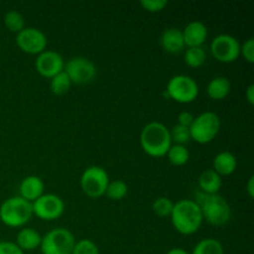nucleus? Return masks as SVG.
Masks as SVG:
<instances>
[{
	"mask_svg": "<svg viewBox=\"0 0 254 254\" xmlns=\"http://www.w3.org/2000/svg\"><path fill=\"white\" fill-rule=\"evenodd\" d=\"M20 191V197L24 200L29 201V202H34L35 200L44 195L45 191V184L41 178L36 175H30L22 179L19 186Z\"/></svg>",
	"mask_w": 254,
	"mask_h": 254,
	"instance_id": "2eb2a0df",
	"label": "nucleus"
},
{
	"mask_svg": "<svg viewBox=\"0 0 254 254\" xmlns=\"http://www.w3.org/2000/svg\"><path fill=\"white\" fill-rule=\"evenodd\" d=\"M160 44L169 54H179L185 47L183 30L178 27H169L161 34Z\"/></svg>",
	"mask_w": 254,
	"mask_h": 254,
	"instance_id": "dca6fc26",
	"label": "nucleus"
},
{
	"mask_svg": "<svg viewBox=\"0 0 254 254\" xmlns=\"http://www.w3.org/2000/svg\"><path fill=\"white\" fill-rule=\"evenodd\" d=\"M198 188L206 195H215L222 188V178L213 169H207L198 176Z\"/></svg>",
	"mask_w": 254,
	"mask_h": 254,
	"instance_id": "a211bd4d",
	"label": "nucleus"
},
{
	"mask_svg": "<svg viewBox=\"0 0 254 254\" xmlns=\"http://www.w3.org/2000/svg\"><path fill=\"white\" fill-rule=\"evenodd\" d=\"M198 92V84L192 77L188 74H176L169 79L163 96L178 103L188 104L197 98Z\"/></svg>",
	"mask_w": 254,
	"mask_h": 254,
	"instance_id": "39448f33",
	"label": "nucleus"
},
{
	"mask_svg": "<svg viewBox=\"0 0 254 254\" xmlns=\"http://www.w3.org/2000/svg\"><path fill=\"white\" fill-rule=\"evenodd\" d=\"M170 130V138L171 141L178 145H185L191 140L190 128L188 127H183L180 124H176L173 128L169 129Z\"/></svg>",
	"mask_w": 254,
	"mask_h": 254,
	"instance_id": "cd10ccee",
	"label": "nucleus"
},
{
	"mask_svg": "<svg viewBox=\"0 0 254 254\" xmlns=\"http://www.w3.org/2000/svg\"><path fill=\"white\" fill-rule=\"evenodd\" d=\"M32 205V213L40 220L55 221L61 217L64 212V202L60 196L55 193H44Z\"/></svg>",
	"mask_w": 254,
	"mask_h": 254,
	"instance_id": "9b49d317",
	"label": "nucleus"
},
{
	"mask_svg": "<svg viewBox=\"0 0 254 254\" xmlns=\"http://www.w3.org/2000/svg\"><path fill=\"white\" fill-rule=\"evenodd\" d=\"M241 44L235 36L228 34L217 35L210 45V51L212 56L222 64L235 62L240 55Z\"/></svg>",
	"mask_w": 254,
	"mask_h": 254,
	"instance_id": "9d476101",
	"label": "nucleus"
},
{
	"mask_svg": "<svg viewBox=\"0 0 254 254\" xmlns=\"http://www.w3.org/2000/svg\"><path fill=\"white\" fill-rule=\"evenodd\" d=\"M200 200L195 201L201 208L203 221L208 222L212 226H225L230 222L232 210L223 196L220 193L215 195H206V193H198Z\"/></svg>",
	"mask_w": 254,
	"mask_h": 254,
	"instance_id": "7ed1b4c3",
	"label": "nucleus"
},
{
	"mask_svg": "<svg viewBox=\"0 0 254 254\" xmlns=\"http://www.w3.org/2000/svg\"><path fill=\"white\" fill-rule=\"evenodd\" d=\"M140 6L149 12H160L168 6L166 0H141Z\"/></svg>",
	"mask_w": 254,
	"mask_h": 254,
	"instance_id": "c756f323",
	"label": "nucleus"
},
{
	"mask_svg": "<svg viewBox=\"0 0 254 254\" xmlns=\"http://www.w3.org/2000/svg\"><path fill=\"white\" fill-rule=\"evenodd\" d=\"M240 55H242L243 59L248 62V64H253L254 62V40L248 39L241 45Z\"/></svg>",
	"mask_w": 254,
	"mask_h": 254,
	"instance_id": "7c9ffc66",
	"label": "nucleus"
},
{
	"mask_svg": "<svg viewBox=\"0 0 254 254\" xmlns=\"http://www.w3.org/2000/svg\"><path fill=\"white\" fill-rule=\"evenodd\" d=\"M220 129V117L215 112H203L195 117L191 124V140H195L197 144H208L217 136Z\"/></svg>",
	"mask_w": 254,
	"mask_h": 254,
	"instance_id": "423d86ee",
	"label": "nucleus"
},
{
	"mask_svg": "<svg viewBox=\"0 0 254 254\" xmlns=\"http://www.w3.org/2000/svg\"><path fill=\"white\" fill-rule=\"evenodd\" d=\"M173 207L174 202L169 197H165V196L158 197L151 205L154 213L158 215L159 217H170L171 212H173Z\"/></svg>",
	"mask_w": 254,
	"mask_h": 254,
	"instance_id": "bb28decb",
	"label": "nucleus"
},
{
	"mask_svg": "<svg viewBox=\"0 0 254 254\" xmlns=\"http://www.w3.org/2000/svg\"><path fill=\"white\" fill-rule=\"evenodd\" d=\"M247 193L250 198L254 197V176H251L247 183Z\"/></svg>",
	"mask_w": 254,
	"mask_h": 254,
	"instance_id": "f704fd0d",
	"label": "nucleus"
},
{
	"mask_svg": "<svg viewBox=\"0 0 254 254\" xmlns=\"http://www.w3.org/2000/svg\"><path fill=\"white\" fill-rule=\"evenodd\" d=\"M166 254H190V253H189L188 251L183 250V248L176 247V248H171V250L169 251V252Z\"/></svg>",
	"mask_w": 254,
	"mask_h": 254,
	"instance_id": "c9c22d12",
	"label": "nucleus"
},
{
	"mask_svg": "<svg viewBox=\"0 0 254 254\" xmlns=\"http://www.w3.org/2000/svg\"><path fill=\"white\" fill-rule=\"evenodd\" d=\"M76 245L73 233L67 228H54L41 238L40 251L42 254H71Z\"/></svg>",
	"mask_w": 254,
	"mask_h": 254,
	"instance_id": "0eeeda50",
	"label": "nucleus"
},
{
	"mask_svg": "<svg viewBox=\"0 0 254 254\" xmlns=\"http://www.w3.org/2000/svg\"><path fill=\"white\" fill-rule=\"evenodd\" d=\"M4 24L7 27V30L15 34H19L21 30L25 29V19L19 11L16 10H10L5 14Z\"/></svg>",
	"mask_w": 254,
	"mask_h": 254,
	"instance_id": "a878e982",
	"label": "nucleus"
},
{
	"mask_svg": "<svg viewBox=\"0 0 254 254\" xmlns=\"http://www.w3.org/2000/svg\"><path fill=\"white\" fill-rule=\"evenodd\" d=\"M237 169V158L231 151H221L213 158V171L222 176H230Z\"/></svg>",
	"mask_w": 254,
	"mask_h": 254,
	"instance_id": "f3484780",
	"label": "nucleus"
},
{
	"mask_svg": "<svg viewBox=\"0 0 254 254\" xmlns=\"http://www.w3.org/2000/svg\"><path fill=\"white\" fill-rule=\"evenodd\" d=\"M64 71L71 79L72 84H86L97 76V67L87 57H72L64 64Z\"/></svg>",
	"mask_w": 254,
	"mask_h": 254,
	"instance_id": "1a4fd4ad",
	"label": "nucleus"
},
{
	"mask_svg": "<svg viewBox=\"0 0 254 254\" xmlns=\"http://www.w3.org/2000/svg\"><path fill=\"white\" fill-rule=\"evenodd\" d=\"M170 220L174 228L184 236H191L197 232L203 222L200 206L195 200L188 198L174 203Z\"/></svg>",
	"mask_w": 254,
	"mask_h": 254,
	"instance_id": "f257e3e1",
	"label": "nucleus"
},
{
	"mask_svg": "<svg viewBox=\"0 0 254 254\" xmlns=\"http://www.w3.org/2000/svg\"><path fill=\"white\" fill-rule=\"evenodd\" d=\"M165 156L173 165L183 166L185 165V164H188L189 159H190V153H189L188 148H186L185 145L173 144Z\"/></svg>",
	"mask_w": 254,
	"mask_h": 254,
	"instance_id": "4be33fe9",
	"label": "nucleus"
},
{
	"mask_svg": "<svg viewBox=\"0 0 254 254\" xmlns=\"http://www.w3.org/2000/svg\"><path fill=\"white\" fill-rule=\"evenodd\" d=\"M0 254H24L15 242H0Z\"/></svg>",
	"mask_w": 254,
	"mask_h": 254,
	"instance_id": "2f4dec72",
	"label": "nucleus"
},
{
	"mask_svg": "<svg viewBox=\"0 0 254 254\" xmlns=\"http://www.w3.org/2000/svg\"><path fill=\"white\" fill-rule=\"evenodd\" d=\"M109 184V175L106 169L98 165H92L83 171L79 180L82 191L91 198H99L106 195Z\"/></svg>",
	"mask_w": 254,
	"mask_h": 254,
	"instance_id": "6e6552de",
	"label": "nucleus"
},
{
	"mask_svg": "<svg viewBox=\"0 0 254 254\" xmlns=\"http://www.w3.org/2000/svg\"><path fill=\"white\" fill-rule=\"evenodd\" d=\"M232 84L227 77L218 76L211 79L207 84V96L213 101H222L230 94Z\"/></svg>",
	"mask_w": 254,
	"mask_h": 254,
	"instance_id": "aec40b11",
	"label": "nucleus"
},
{
	"mask_svg": "<svg viewBox=\"0 0 254 254\" xmlns=\"http://www.w3.org/2000/svg\"><path fill=\"white\" fill-rule=\"evenodd\" d=\"M173 141L170 130L160 122H150L146 124L140 133V146L144 153L153 158H163L166 155Z\"/></svg>",
	"mask_w": 254,
	"mask_h": 254,
	"instance_id": "f03ea898",
	"label": "nucleus"
},
{
	"mask_svg": "<svg viewBox=\"0 0 254 254\" xmlns=\"http://www.w3.org/2000/svg\"><path fill=\"white\" fill-rule=\"evenodd\" d=\"M128 195V185L123 180L109 181L106 190V196L109 200L121 201Z\"/></svg>",
	"mask_w": 254,
	"mask_h": 254,
	"instance_id": "393cba45",
	"label": "nucleus"
},
{
	"mask_svg": "<svg viewBox=\"0 0 254 254\" xmlns=\"http://www.w3.org/2000/svg\"><path fill=\"white\" fill-rule=\"evenodd\" d=\"M42 236L34 228H21L16 236V246L22 252H30L40 248Z\"/></svg>",
	"mask_w": 254,
	"mask_h": 254,
	"instance_id": "6ab92c4d",
	"label": "nucleus"
},
{
	"mask_svg": "<svg viewBox=\"0 0 254 254\" xmlns=\"http://www.w3.org/2000/svg\"><path fill=\"white\" fill-rule=\"evenodd\" d=\"M191 254H225L222 243L215 238H205L193 247Z\"/></svg>",
	"mask_w": 254,
	"mask_h": 254,
	"instance_id": "412c9836",
	"label": "nucleus"
},
{
	"mask_svg": "<svg viewBox=\"0 0 254 254\" xmlns=\"http://www.w3.org/2000/svg\"><path fill=\"white\" fill-rule=\"evenodd\" d=\"M206 51L203 47H188L184 55L185 64L191 68H198L206 62Z\"/></svg>",
	"mask_w": 254,
	"mask_h": 254,
	"instance_id": "5701e85b",
	"label": "nucleus"
},
{
	"mask_svg": "<svg viewBox=\"0 0 254 254\" xmlns=\"http://www.w3.org/2000/svg\"><path fill=\"white\" fill-rule=\"evenodd\" d=\"M35 68L39 72L40 76L45 78H50L59 74L64 68V60L59 52L52 50H45L40 55H37L35 61Z\"/></svg>",
	"mask_w": 254,
	"mask_h": 254,
	"instance_id": "ddd939ff",
	"label": "nucleus"
},
{
	"mask_svg": "<svg viewBox=\"0 0 254 254\" xmlns=\"http://www.w3.org/2000/svg\"><path fill=\"white\" fill-rule=\"evenodd\" d=\"M246 99H247L248 103L251 104V106H253L254 104V84H250V86L247 87V89H246Z\"/></svg>",
	"mask_w": 254,
	"mask_h": 254,
	"instance_id": "72a5a7b5",
	"label": "nucleus"
},
{
	"mask_svg": "<svg viewBox=\"0 0 254 254\" xmlns=\"http://www.w3.org/2000/svg\"><path fill=\"white\" fill-rule=\"evenodd\" d=\"M72 86V82L69 79V77L67 76V73L64 71L60 72L59 74H56L55 77H52L51 81H50V89L54 94L56 96H62V94H66L69 91Z\"/></svg>",
	"mask_w": 254,
	"mask_h": 254,
	"instance_id": "b1692460",
	"label": "nucleus"
},
{
	"mask_svg": "<svg viewBox=\"0 0 254 254\" xmlns=\"http://www.w3.org/2000/svg\"><path fill=\"white\" fill-rule=\"evenodd\" d=\"M32 216L31 202L20 196L7 198L0 206V220L7 227H22L31 220Z\"/></svg>",
	"mask_w": 254,
	"mask_h": 254,
	"instance_id": "20e7f679",
	"label": "nucleus"
},
{
	"mask_svg": "<svg viewBox=\"0 0 254 254\" xmlns=\"http://www.w3.org/2000/svg\"><path fill=\"white\" fill-rule=\"evenodd\" d=\"M16 45L22 52L29 55H40L46 50L47 37L36 27H25L16 34Z\"/></svg>",
	"mask_w": 254,
	"mask_h": 254,
	"instance_id": "f8f14e48",
	"label": "nucleus"
},
{
	"mask_svg": "<svg viewBox=\"0 0 254 254\" xmlns=\"http://www.w3.org/2000/svg\"><path fill=\"white\" fill-rule=\"evenodd\" d=\"M71 254H99V250L93 241L84 238L77 241Z\"/></svg>",
	"mask_w": 254,
	"mask_h": 254,
	"instance_id": "c85d7f7f",
	"label": "nucleus"
},
{
	"mask_svg": "<svg viewBox=\"0 0 254 254\" xmlns=\"http://www.w3.org/2000/svg\"><path fill=\"white\" fill-rule=\"evenodd\" d=\"M207 27L201 21L189 22L183 30V36L185 46L188 47H202L207 40Z\"/></svg>",
	"mask_w": 254,
	"mask_h": 254,
	"instance_id": "4468645a",
	"label": "nucleus"
},
{
	"mask_svg": "<svg viewBox=\"0 0 254 254\" xmlns=\"http://www.w3.org/2000/svg\"><path fill=\"white\" fill-rule=\"evenodd\" d=\"M193 119H195V117H193L192 113H190V112H188V111H184L179 114V117H178L179 123L178 124L190 128L191 124H192V122H193Z\"/></svg>",
	"mask_w": 254,
	"mask_h": 254,
	"instance_id": "473e14b6",
	"label": "nucleus"
}]
</instances>
